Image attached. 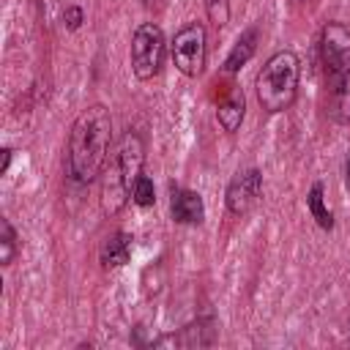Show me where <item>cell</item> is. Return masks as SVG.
Here are the masks:
<instances>
[{
	"instance_id": "6da1fadb",
	"label": "cell",
	"mask_w": 350,
	"mask_h": 350,
	"mask_svg": "<svg viewBox=\"0 0 350 350\" xmlns=\"http://www.w3.org/2000/svg\"><path fill=\"white\" fill-rule=\"evenodd\" d=\"M112 145V115L104 104H93L77 115L68 131V175L77 183H90L101 175Z\"/></svg>"
},
{
	"instance_id": "7a4b0ae2",
	"label": "cell",
	"mask_w": 350,
	"mask_h": 350,
	"mask_svg": "<svg viewBox=\"0 0 350 350\" xmlns=\"http://www.w3.org/2000/svg\"><path fill=\"white\" fill-rule=\"evenodd\" d=\"M142 164H145V145L142 137L137 131H126L118 145L115 153L109 159V164L104 167V180H101V211L107 216H115L123 211V205L131 197V189L137 183V178L142 175Z\"/></svg>"
},
{
	"instance_id": "3957f363",
	"label": "cell",
	"mask_w": 350,
	"mask_h": 350,
	"mask_svg": "<svg viewBox=\"0 0 350 350\" xmlns=\"http://www.w3.org/2000/svg\"><path fill=\"white\" fill-rule=\"evenodd\" d=\"M298 79H301V60L293 49H279L273 52L265 66L257 74L254 90L257 101L268 115L284 112L293 107L295 93H298Z\"/></svg>"
},
{
	"instance_id": "277c9868",
	"label": "cell",
	"mask_w": 350,
	"mask_h": 350,
	"mask_svg": "<svg viewBox=\"0 0 350 350\" xmlns=\"http://www.w3.org/2000/svg\"><path fill=\"white\" fill-rule=\"evenodd\" d=\"M164 33L156 22H142L131 36V71L137 79H153L164 60Z\"/></svg>"
},
{
	"instance_id": "5b68a950",
	"label": "cell",
	"mask_w": 350,
	"mask_h": 350,
	"mask_svg": "<svg viewBox=\"0 0 350 350\" xmlns=\"http://www.w3.org/2000/svg\"><path fill=\"white\" fill-rule=\"evenodd\" d=\"M170 52H172V63L180 74L186 77H200L202 68H205V55H208V38H205V27L200 22H189L183 25L172 44H170Z\"/></svg>"
},
{
	"instance_id": "8992f818",
	"label": "cell",
	"mask_w": 350,
	"mask_h": 350,
	"mask_svg": "<svg viewBox=\"0 0 350 350\" xmlns=\"http://www.w3.org/2000/svg\"><path fill=\"white\" fill-rule=\"evenodd\" d=\"M320 57L325 77L350 71V27L342 22H325L320 30Z\"/></svg>"
},
{
	"instance_id": "52a82bcc",
	"label": "cell",
	"mask_w": 350,
	"mask_h": 350,
	"mask_svg": "<svg viewBox=\"0 0 350 350\" xmlns=\"http://www.w3.org/2000/svg\"><path fill=\"white\" fill-rule=\"evenodd\" d=\"M260 191H262V172L249 167V170H241L235 172V178L227 183V191H224V205L232 216H246L257 200H260Z\"/></svg>"
},
{
	"instance_id": "ba28073f",
	"label": "cell",
	"mask_w": 350,
	"mask_h": 350,
	"mask_svg": "<svg viewBox=\"0 0 350 350\" xmlns=\"http://www.w3.org/2000/svg\"><path fill=\"white\" fill-rule=\"evenodd\" d=\"M170 211H172V219H175L178 224H202V219H205L202 197H200L197 191L180 189V186H172Z\"/></svg>"
},
{
	"instance_id": "9c48e42d",
	"label": "cell",
	"mask_w": 350,
	"mask_h": 350,
	"mask_svg": "<svg viewBox=\"0 0 350 350\" xmlns=\"http://www.w3.org/2000/svg\"><path fill=\"white\" fill-rule=\"evenodd\" d=\"M328 115L336 123H350V71L328 74Z\"/></svg>"
},
{
	"instance_id": "30bf717a",
	"label": "cell",
	"mask_w": 350,
	"mask_h": 350,
	"mask_svg": "<svg viewBox=\"0 0 350 350\" xmlns=\"http://www.w3.org/2000/svg\"><path fill=\"white\" fill-rule=\"evenodd\" d=\"M243 112H246L243 90L235 88V85H230L227 96H224V98L219 101V107H216V120H219V126H221L227 134L238 131V129H241V120H243Z\"/></svg>"
},
{
	"instance_id": "8fae6325",
	"label": "cell",
	"mask_w": 350,
	"mask_h": 350,
	"mask_svg": "<svg viewBox=\"0 0 350 350\" xmlns=\"http://www.w3.org/2000/svg\"><path fill=\"white\" fill-rule=\"evenodd\" d=\"M131 257V235L129 232H112L104 238L98 249V260L104 268H123Z\"/></svg>"
},
{
	"instance_id": "7c38bea8",
	"label": "cell",
	"mask_w": 350,
	"mask_h": 350,
	"mask_svg": "<svg viewBox=\"0 0 350 350\" xmlns=\"http://www.w3.org/2000/svg\"><path fill=\"white\" fill-rule=\"evenodd\" d=\"M257 38H260V27H257V25L246 27V30L238 36L235 46L230 49V55H227V60H224V71H227V74H235L241 66L249 63V57H252L254 49H257Z\"/></svg>"
},
{
	"instance_id": "4fadbf2b",
	"label": "cell",
	"mask_w": 350,
	"mask_h": 350,
	"mask_svg": "<svg viewBox=\"0 0 350 350\" xmlns=\"http://www.w3.org/2000/svg\"><path fill=\"white\" fill-rule=\"evenodd\" d=\"M306 205H309L312 219H314L323 230H331V227H334V216H331V211L325 208V200H323V183H314V186L309 189Z\"/></svg>"
},
{
	"instance_id": "5bb4252c",
	"label": "cell",
	"mask_w": 350,
	"mask_h": 350,
	"mask_svg": "<svg viewBox=\"0 0 350 350\" xmlns=\"http://www.w3.org/2000/svg\"><path fill=\"white\" fill-rule=\"evenodd\" d=\"M19 252V238H16V230L11 227L8 219H0V262L3 265H11L14 257Z\"/></svg>"
},
{
	"instance_id": "9a60e30c",
	"label": "cell",
	"mask_w": 350,
	"mask_h": 350,
	"mask_svg": "<svg viewBox=\"0 0 350 350\" xmlns=\"http://www.w3.org/2000/svg\"><path fill=\"white\" fill-rule=\"evenodd\" d=\"M131 200H134L139 208H150V205L156 202V186H153V180H150L148 175H139V178H137V183H134V189H131Z\"/></svg>"
},
{
	"instance_id": "2e32d148",
	"label": "cell",
	"mask_w": 350,
	"mask_h": 350,
	"mask_svg": "<svg viewBox=\"0 0 350 350\" xmlns=\"http://www.w3.org/2000/svg\"><path fill=\"white\" fill-rule=\"evenodd\" d=\"M205 11H208V19L216 30H221L230 19V0H205Z\"/></svg>"
},
{
	"instance_id": "e0dca14e",
	"label": "cell",
	"mask_w": 350,
	"mask_h": 350,
	"mask_svg": "<svg viewBox=\"0 0 350 350\" xmlns=\"http://www.w3.org/2000/svg\"><path fill=\"white\" fill-rule=\"evenodd\" d=\"M82 22H85V11H82L79 5H66V11H63V25H66V30H79Z\"/></svg>"
},
{
	"instance_id": "ac0fdd59",
	"label": "cell",
	"mask_w": 350,
	"mask_h": 350,
	"mask_svg": "<svg viewBox=\"0 0 350 350\" xmlns=\"http://www.w3.org/2000/svg\"><path fill=\"white\" fill-rule=\"evenodd\" d=\"M8 164H11V148H3V164H0V172H8Z\"/></svg>"
},
{
	"instance_id": "d6986e66",
	"label": "cell",
	"mask_w": 350,
	"mask_h": 350,
	"mask_svg": "<svg viewBox=\"0 0 350 350\" xmlns=\"http://www.w3.org/2000/svg\"><path fill=\"white\" fill-rule=\"evenodd\" d=\"M345 189L350 191V150H347V156H345Z\"/></svg>"
},
{
	"instance_id": "ffe728a7",
	"label": "cell",
	"mask_w": 350,
	"mask_h": 350,
	"mask_svg": "<svg viewBox=\"0 0 350 350\" xmlns=\"http://www.w3.org/2000/svg\"><path fill=\"white\" fill-rule=\"evenodd\" d=\"M293 3H304V0H293Z\"/></svg>"
}]
</instances>
